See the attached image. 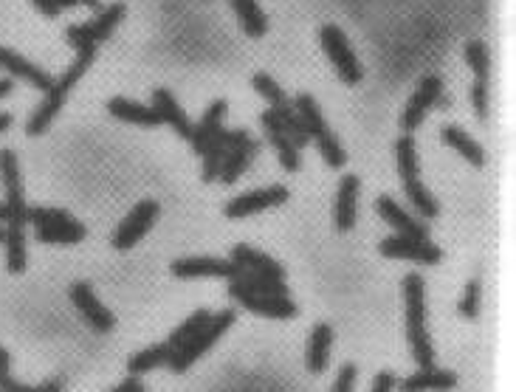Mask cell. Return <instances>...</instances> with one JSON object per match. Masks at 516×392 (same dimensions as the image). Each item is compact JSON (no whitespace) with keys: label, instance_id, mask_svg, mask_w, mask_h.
I'll return each instance as SVG.
<instances>
[{"label":"cell","instance_id":"1","mask_svg":"<svg viewBox=\"0 0 516 392\" xmlns=\"http://www.w3.org/2000/svg\"><path fill=\"white\" fill-rule=\"evenodd\" d=\"M404 297H407V336L412 356L418 367H435V350L426 330V288H423L421 274H407L404 280Z\"/></svg>","mask_w":516,"mask_h":392},{"label":"cell","instance_id":"2","mask_svg":"<svg viewBox=\"0 0 516 392\" xmlns=\"http://www.w3.org/2000/svg\"><path fill=\"white\" fill-rule=\"evenodd\" d=\"M94 57H96V51H77L74 65H71L63 77L57 79V82L48 88L46 99H43V102L37 105V110L32 113V119H29V125H26V133H29V136H40V133H46L48 125L54 122V116L63 110L65 99H68V94H71V88H74L79 79H82V74L91 68Z\"/></svg>","mask_w":516,"mask_h":392},{"label":"cell","instance_id":"3","mask_svg":"<svg viewBox=\"0 0 516 392\" xmlns=\"http://www.w3.org/2000/svg\"><path fill=\"white\" fill-rule=\"evenodd\" d=\"M0 178L6 189V201L0 204V220L9 226H26L29 223V206L23 198V181H20V164L15 150H0Z\"/></svg>","mask_w":516,"mask_h":392},{"label":"cell","instance_id":"4","mask_svg":"<svg viewBox=\"0 0 516 392\" xmlns=\"http://www.w3.org/2000/svg\"><path fill=\"white\" fill-rule=\"evenodd\" d=\"M232 325H235V311H220L218 316H212V319L206 322L204 328L198 330V333H195V336L189 339L187 345L181 347L178 353H172V359H170V364H167V367H170L172 373H184L189 364H195V361L201 359L206 350L215 345L220 336H223L226 330L232 328Z\"/></svg>","mask_w":516,"mask_h":392},{"label":"cell","instance_id":"5","mask_svg":"<svg viewBox=\"0 0 516 392\" xmlns=\"http://www.w3.org/2000/svg\"><path fill=\"white\" fill-rule=\"evenodd\" d=\"M29 223H34L37 237L43 243H79L88 235L85 226L74 218H68V212H63V209L34 206V209H29Z\"/></svg>","mask_w":516,"mask_h":392},{"label":"cell","instance_id":"6","mask_svg":"<svg viewBox=\"0 0 516 392\" xmlns=\"http://www.w3.org/2000/svg\"><path fill=\"white\" fill-rule=\"evenodd\" d=\"M319 37H322V48H325V54L330 57V63L336 65V71L342 74L344 82H347V85H359L361 63H359V57H356V51H353L350 43H347V34H344L339 26L328 23V26H322Z\"/></svg>","mask_w":516,"mask_h":392},{"label":"cell","instance_id":"7","mask_svg":"<svg viewBox=\"0 0 516 392\" xmlns=\"http://www.w3.org/2000/svg\"><path fill=\"white\" fill-rule=\"evenodd\" d=\"M381 254L392 260H409V263H421V266H438L443 260V251L429 243V240H415V237L392 235L381 240Z\"/></svg>","mask_w":516,"mask_h":392},{"label":"cell","instance_id":"8","mask_svg":"<svg viewBox=\"0 0 516 392\" xmlns=\"http://www.w3.org/2000/svg\"><path fill=\"white\" fill-rule=\"evenodd\" d=\"M158 212H161V206H158L156 201H141V204L133 206L130 215L119 223V229H116V235H113V246L119 251L133 249L141 237L150 232V226L156 223Z\"/></svg>","mask_w":516,"mask_h":392},{"label":"cell","instance_id":"9","mask_svg":"<svg viewBox=\"0 0 516 392\" xmlns=\"http://www.w3.org/2000/svg\"><path fill=\"white\" fill-rule=\"evenodd\" d=\"M229 294L246 308L251 314L268 316V319H291L297 316V305L291 297H271V294H254V291H246L240 285L229 283Z\"/></svg>","mask_w":516,"mask_h":392},{"label":"cell","instance_id":"10","mask_svg":"<svg viewBox=\"0 0 516 392\" xmlns=\"http://www.w3.org/2000/svg\"><path fill=\"white\" fill-rule=\"evenodd\" d=\"M440 94H443V82H440V77L429 74V77L421 79V85H418V91L409 99L407 110H404V119H401V127L407 130V136H412V130L421 127L429 108H432L435 102H440Z\"/></svg>","mask_w":516,"mask_h":392},{"label":"cell","instance_id":"11","mask_svg":"<svg viewBox=\"0 0 516 392\" xmlns=\"http://www.w3.org/2000/svg\"><path fill=\"white\" fill-rule=\"evenodd\" d=\"M288 195H291V192L285 187L254 189V192H246V195H240V198L226 204V218H249V215H257V212H263V209L285 204Z\"/></svg>","mask_w":516,"mask_h":392},{"label":"cell","instance_id":"12","mask_svg":"<svg viewBox=\"0 0 516 392\" xmlns=\"http://www.w3.org/2000/svg\"><path fill=\"white\" fill-rule=\"evenodd\" d=\"M71 299H74L79 314L91 322V328L94 330H99V333H110V330L116 328L113 314L96 299V294L91 291V285L88 283H74V288H71Z\"/></svg>","mask_w":516,"mask_h":392},{"label":"cell","instance_id":"13","mask_svg":"<svg viewBox=\"0 0 516 392\" xmlns=\"http://www.w3.org/2000/svg\"><path fill=\"white\" fill-rule=\"evenodd\" d=\"M175 277H235L237 266L232 260H220V257H184L172 263Z\"/></svg>","mask_w":516,"mask_h":392},{"label":"cell","instance_id":"14","mask_svg":"<svg viewBox=\"0 0 516 392\" xmlns=\"http://www.w3.org/2000/svg\"><path fill=\"white\" fill-rule=\"evenodd\" d=\"M0 68H3L6 74H12L15 79H23V82H29L34 88H40V91H48V88L54 85V79L48 77L40 65L29 63L26 57H20L17 51H12V48L6 46H0Z\"/></svg>","mask_w":516,"mask_h":392},{"label":"cell","instance_id":"15","mask_svg":"<svg viewBox=\"0 0 516 392\" xmlns=\"http://www.w3.org/2000/svg\"><path fill=\"white\" fill-rule=\"evenodd\" d=\"M249 139V133L246 130H220L218 136L212 139V144L206 147L204 153V181H218V173H220V164H223V158L226 153L237 147V144H243Z\"/></svg>","mask_w":516,"mask_h":392},{"label":"cell","instance_id":"16","mask_svg":"<svg viewBox=\"0 0 516 392\" xmlns=\"http://www.w3.org/2000/svg\"><path fill=\"white\" fill-rule=\"evenodd\" d=\"M376 209H378V215L387 220L398 235L415 237V240H426V237H429V226L421 223L415 215L404 212V209L395 204L392 198H387V195H384V198H378Z\"/></svg>","mask_w":516,"mask_h":392},{"label":"cell","instance_id":"17","mask_svg":"<svg viewBox=\"0 0 516 392\" xmlns=\"http://www.w3.org/2000/svg\"><path fill=\"white\" fill-rule=\"evenodd\" d=\"M153 110L158 113L161 125H170L181 139H192V130H195V127L189 125L187 113L181 110V105H178V99L172 96V91H167V88H156V91H153Z\"/></svg>","mask_w":516,"mask_h":392},{"label":"cell","instance_id":"18","mask_svg":"<svg viewBox=\"0 0 516 392\" xmlns=\"http://www.w3.org/2000/svg\"><path fill=\"white\" fill-rule=\"evenodd\" d=\"M260 125L266 127V136L268 142L274 144V150H277V156H280V164L288 170V173H297L299 170V147H294V142L285 136V130L280 127L277 122V116H274V110H266L263 116H260Z\"/></svg>","mask_w":516,"mask_h":392},{"label":"cell","instance_id":"19","mask_svg":"<svg viewBox=\"0 0 516 392\" xmlns=\"http://www.w3.org/2000/svg\"><path fill=\"white\" fill-rule=\"evenodd\" d=\"M359 178L350 173L339 184V201H336V229L350 232L356 226V209H359Z\"/></svg>","mask_w":516,"mask_h":392},{"label":"cell","instance_id":"20","mask_svg":"<svg viewBox=\"0 0 516 392\" xmlns=\"http://www.w3.org/2000/svg\"><path fill=\"white\" fill-rule=\"evenodd\" d=\"M108 110L122 119V122H130V125L139 127H158L161 119L158 113L153 110V105H144V102H136V99H125V96H113L108 102Z\"/></svg>","mask_w":516,"mask_h":392},{"label":"cell","instance_id":"21","mask_svg":"<svg viewBox=\"0 0 516 392\" xmlns=\"http://www.w3.org/2000/svg\"><path fill=\"white\" fill-rule=\"evenodd\" d=\"M232 263L237 268H249V271H257L263 277H271V280H285V268L277 260H271L268 254L251 249V246H243V243L232 249Z\"/></svg>","mask_w":516,"mask_h":392},{"label":"cell","instance_id":"22","mask_svg":"<svg viewBox=\"0 0 516 392\" xmlns=\"http://www.w3.org/2000/svg\"><path fill=\"white\" fill-rule=\"evenodd\" d=\"M223 116H226V102L218 99V102H212V105H209V110L201 116L198 127L192 130V139H189V142H192V150H195L198 156L204 153L206 147L212 144V139H215L220 130H223V127H220L223 125Z\"/></svg>","mask_w":516,"mask_h":392},{"label":"cell","instance_id":"23","mask_svg":"<svg viewBox=\"0 0 516 392\" xmlns=\"http://www.w3.org/2000/svg\"><path fill=\"white\" fill-rule=\"evenodd\" d=\"M457 384V376L452 370H435V367H426V370H418L412 373L407 381H401V390L404 392H443L452 390Z\"/></svg>","mask_w":516,"mask_h":392},{"label":"cell","instance_id":"24","mask_svg":"<svg viewBox=\"0 0 516 392\" xmlns=\"http://www.w3.org/2000/svg\"><path fill=\"white\" fill-rule=\"evenodd\" d=\"M257 147H260V144L254 142L251 136L243 144L232 147V150L226 153V158H223V164H220V173H218L220 181H223V184H235L237 178L249 170L251 158L257 156Z\"/></svg>","mask_w":516,"mask_h":392},{"label":"cell","instance_id":"25","mask_svg":"<svg viewBox=\"0 0 516 392\" xmlns=\"http://www.w3.org/2000/svg\"><path fill=\"white\" fill-rule=\"evenodd\" d=\"M330 345H333V328L325 325V322H319L313 328L311 339H308V350H305V361H308V370H311L313 376L325 373V367H328L330 361Z\"/></svg>","mask_w":516,"mask_h":392},{"label":"cell","instance_id":"26","mask_svg":"<svg viewBox=\"0 0 516 392\" xmlns=\"http://www.w3.org/2000/svg\"><path fill=\"white\" fill-rule=\"evenodd\" d=\"M443 142L449 144V147H454V150L466 158L469 164H474V167H483L485 164V150L471 139L466 130H460V127H443Z\"/></svg>","mask_w":516,"mask_h":392},{"label":"cell","instance_id":"27","mask_svg":"<svg viewBox=\"0 0 516 392\" xmlns=\"http://www.w3.org/2000/svg\"><path fill=\"white\" fill-rule=\"evenodd\" d=\"M232 6H235L240 26L246 29L249 37H263L268 32V17L257 0H232Z\"/></svg>","mask_w":516,"mask_h":392},{"label":"cell","instance_id":"28","mask_svg":"<svg viewBox=\"0 0 516 392\" xmlns=\"http://www.w3.org/2000/svg\"><path fill=\"white\" fill-rule=\"evenodd\" d=\"M172 359V347L167 342H161V345H153L147 347V350H141L136 353L130 364H127V370L133 373V376H141V373H150V370H156V367H167Z\"/></svg>","mask_w":516,"mask_h":392},{"label":"cell","instance_id":"29","mask_svg":"<svg viewBox=\"0 0 516 392\" xmlns=\"http://www.w3.org/2000/svg\"><path fill=\"white\" fill-rule=\"evenodd\" d=\"M3 243H6V268L12 274H20L26 268V232H23V226H9L3 232Z\"/></svg>","mask_w":516,"mask_h":392},{"label":"cell","instance_id":"30","mask_svg":"<svg viewBox=\"0 0 516 392\" xmlns=\"http://www.w3.org/2000/svg\"><path fill=\"white\" fill-rule=\"evenodd\" d=\"M125 12H127L125 3H110L105 12H99V15L88 23V29H91V34H94L96 43L108 40L110 34H113V29L119 26V20L125 17Z\"/></svg>","mask_w":516,"mask_h":392},{"label":"cell","instance_id":"31","mask_svg":"<svg viewBox=\"0 0 516 392\" xmlns=\"http://www.w3.org/2000/svg\"><path fill=\"white\" fill-rule=\"evenodd\" d=\"M404 189H407L409 204L415 206V212L423 215V218H435L438 215V201L432 198V192L423 187L421 178H412V181H404Z\"/></svg>","mask_w":516,"mask_h":392},{"label":"cell","instance_id":"32","mask_svg":"<svg viewBox=\"0 0 516 392\" xmlns=\"http://www.w3.org/2000/svg\"><path fill=\"white\" fill-rule=\"evenodd\" d=\"M395 161H398V173L404 181L418 178V150H415V139L412 136H401L395 142Z\"/></svg>","mask_w":516,"mask_h":392},{"label":"cell","instance_id":"33","mask_svg":"<svg viewBox=\"0 0 516 392\" xmlns=\"http://www.w3.org/2000/svg\"><path fill=\"white\" fill-rule=\"evenodd\" d=\"M274 116H277V122H280V127L285 130V136L294 142V147H305V144L311 142V139H308V133H305V127H302V119H299V113L294 105L274 110Z\"/></svg>","mask_w":516,"mask_h":392},{"label":"cell","instance_id":"34","mask_svg":"<svg viewBox=\"0 0 516 392\" xmlns=\"http://www.w3.org/2000/svg\"><path fill=\"white\" fill-rule=\"evenodd\" d=\"M209 319H212V314H209V311H195V314L189 316L187 322H184V325H181V328L175 330L170 339H167V345L172 347V353H178L181 347L187 345L189 339H192V336H195L198 330L204 328Z\"/></svg>","mask_w":516,"mask_h":392},{"label":"cell","instance_id":"35","mask_svg":"<svg viewBox=\"0 0 516 392\" xmlns=\"http://www.w3.org/2000/svg\"><path fill=\"white\" fill-rule=\"evenodd\" d=\"M251 82H254V91H257V94H263L266 102H271V110H280V108H288V105H294V102L285 96V91H282L280 85L268 77V74H254Z\"/></svg>","mask_w":516,"mask_h":392},{"label":"cell","instance_id":"36","mask_svg":"<svg viewBox=\"0 0 516 392\" xmlns=\"http://www.w3.org/2000/svg\"><path fill=\"white\" fill-rule=\"evenodd\" d=\"M466 63H469V68L474 71V77H477V82H488V71H491V60H488V48H485V43H480V40H471V43H466Z\"/></svg>","mask_w":516,"mask_h":392},{"label":"cell","instance_id":"37","mask_svg":"<svg viewBox=\"0 0 516 392\" xmlns=\"http://www.w3.org/2000/svg\"><path fill=\"white\" fill-rule=\"evenodd\" d=\"M313 142L319 144V153H322V158L328 161L333 170H339V167H344V161H347V156H344L342 144H339V139H336V133H330V127L322 133V136H316Z\"/></svg>","mask_w":516,"mask_h":392},{"label":"cell","instance_id":"38","mask_svg":"<svg viewBox=\"0 0 516 392\" xmlns=\"http://www.w3.org/2000/svg\"><path fill=\"white\" fill-rule=\"evenodd\" d=\"M65 34H68V43L77 51H96V40L88 29V23H74V26H68Z\"/></svg>","mask_w":516,"mask_h":392},{"label":"cell","instance_id":"39","mask_svg":"<svg viewBox=\"0 0 516 392\" xmlns=\"http://www.w3.org/2000/svg\"><path fill=\"white\" fill-rule=\"evenodd\" d=\"M477 314H480V280H471L460 299V316L477 319Z\"/></svg>","mask_w":516,"mask_h":392},{"label":"cell","instance_id":"40","mask_svg":"<svg viewBox=\"0 0 516 392\" xmlns=\"http://www.w3.org/2000/svg\"><path fill=\"white\" fill-rule=\"evenodd\" d=\"M0 392H63V381L60 378H51L40 387H23V384H15L12 378H0Z\"/></svg>","mask_w":516,"mask_h":392},{"label":"cell","instance_id":"41","mask_svg":"<svg viewBox=\"0 0 516 392\" xmlns=\"http://www.w3.org/2000/svg\"><path fill=\"white\" fill-rule=\"evenodd\" d=\"M471 102L480 119H488V82H474L471 88Z\"/></svg>","mask_w":516,"mask_h":392},{"label":"cell","instance_id":"42","mask_svg":"<svg viewBox=\"0 0 516 392\" xmlns=\"http://www.w3.org/2000/svg\"><path fill=\"white\" fill-rule=\"evenodd\" d=\"M356 364H344L342 373H339V378H336V384H333V392H353V387H356Z\"/></svg>","mask_w":516,"mask_h":392},{"label":"cell","instance_id":"43","mask_svg":"<svg viewBox=\"0 0 516 392\" xmlns=\"http://www.w3.org/2000/svg\"><path fill=\"white\" fill-rule=\"evenodd\" d=\"M392 390H395V376H392L390 370L378 373L376 381H373V392H392Z\"/></svg>","mask_w":516,"mask_h":392},{"label":"cell","instance_id":"44","mask_svg":"<svg viewBox=\"0 0 516 392\" xmlns=\"http://www.w3.org/2000/svg\"><path fill=\"white\" fill-rule=\"evenodd\" d=\"M34 6H37V9H40V12H43V15H48V17H57L60 12H63L57 0H34Z\"/></svg>","mask_w":516,"mask_h":392},{"label":"cell","instance_id":"45","mask_svg":"<svg viewBox=\"0 0 516 392\" xmlns=\"http://www.w3.org/2000/svg\"><path fill=\"white\" fill-rule=\"evenodd\" d=\"M110 392H147L144 387H141V381L136 376H130L127 381H122L119 387H113Z\"/></svg>","mask_w":516,"mask_h":392},{"label":"cell","instance_id":"46","mask_svg":"<svg viewBox=\"0 0 516 392\" xmlns=\"http://www.w3.org/2000/svg\"><path fill=\"white\" fill-rule=\"evenodd\" d=\"M9 376V353L0 347V378H6Z\"/></svg>","mask_w":516,"mask_h":392},{"label":"cell","instance_id":"47","mask_svg":"<svg viewBox=\"0 0 516 392\" xmlns=\"http://www.w3.org/2000/svg\"><path fill=\"white\" fill-rule=\"evenodd\" d=\"M9 91H12V79H0V99L9 94Z\"/></svg>","mask_w":516,"mask_h":392},{"label":"cell","instance_id":"48","mask_svg":"<svg viewBox=\"0 0 516 392\" xmlns=\"http://www.w3.org/2000/svg\"><path fill=\"white\" fill-rule=\"evenodd\" d=\"M9 125H12V116H9V113H0V133Z\"/></svg>","mask_w":516,"mask_h":392},{"label":"cell","instance_id":"49","mask_svg":"<svg viewBox=\"0 0 516 392\" xmlns=\"http://www.w3.org/2000/svg\"><path fill=\"white\" fill-rule=\"evenodd\" d=\"M60 3V9H71V6H77V0H57Z\"/></svg>","mask_w":516,"mask_h":392},{"label":"cell","instance_id":"50","mask_svg":"<svg viewBox=\"0 0 516 392\" xmlns=\"http://www.w3.org/2000/svg\"><path fill=\"white\" fill-rule=\"evenodd\" d=\"M77 3H82V6H96L99 0H77Z\"/></svg>","mask_w":516,"mask_h":392},{"label":"cell","instance_id":"51","mask_svg":"<svg viewBox=\"0 0 516 392\" xmlns=\"http://www.w3.org/2000/svg\"><path fill=\"white\" fill-rule=\"evenodd\" d=\"M0 243H3V232H0Z\"/></svg>","mask_w":516,"mask_h":392}]
</instances>
